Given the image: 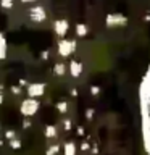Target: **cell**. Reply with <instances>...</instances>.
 Returning a JSON list of instances; mask_svg holds the SVG:
<instances>
[{
  "mask_svg": "<svg viewBox=\"0 0 150 155\" xmlns=\"http://www.w3.org/2000/svg\"><path fill=\"white\" fill-rule=\"evenodd\" d=\"M76 50V41L74 39H61L58 42V53L61 57H70Z\"/></svg>",
  "mask_w": 150,
  "mask_h": 155,
  "instance_id": "obj_1",
  "label": "cell"
},
{
  "mask_svg": "<svg viewBox=\"0 0 150 155\" xmlns=\"http://www.w3.org/2000/svg\"><path fill=\"white\" fill-rule=\"evenodd\" d=\"M105 23L108 28H121L128 23V18L123 16V15H119V13H110V15H106Z\"/></svg>",
  "mask_w": 150,
  "mask_h": 155,
  "instance_id": "obj_2",
  "label": "cell"
},
{
  "mask_svg": "<svg viewBox=\"0 0 150 155\" xmlns=\"http://www.w3.org/2000/svg\"><path fill=\"white\" fill-rule=\"evenodd\" d=\"M29 18H31L34 23H42L47 19V13L42 7H32L29 10Z\"/></svg>",
  "mask_w": 150,
  "mask_h": 155,
  "instance_id": "obj_3",
  "label": "cell"
},
{
  "mask_svg": "<svg viewBox=\"0 0 150 155\" xmlns=\"http://www.w3.org/2000/svg\"><path fill=\"white\" fill-rule=\"evenodd\" d=\"M53 31H55V34L58 37H65L66 32L70 31V23L66 19H57L53 23Z\"/></svg>",
  "mask_w": 150,
  "mask_h": 155,
  "instance_id": "obj_4",
  "label": "cell"
},
{
  "mask_svg": "<svg viewBox=\"0 0 150 155\" xmlns=\"http://www.w3.org/2000/svg\"><path fill=\"white\" fill-rule=\"evenodd\" d=\"M70 73L74 78H77L82 73V63L81 61H76V60H73L71 63H70Z\"/></svg>",
  "mask_w": 150,
  "mask_h": 155,
  "instance_id": "obj_5",
  "label": "cell"
},
{
  "mask_svg": "<svg viewBox=\"0 0 150 155\" xmlns=\"http://www.w3.org/2000/svg\"><path fill=\"white\" fill-rule=\"evenodd\" d=\"M7 57V39L2 32H0V60Z\"/></svg>",
  "mask_w": 150,
  "mask_h": 155,
  "instance_id": "obj_6",
  "label": "cell"
},
{
  "mask_svg": "<svg viewBox=\"0 0 150 155\" xmlns=\"http://www.w3.org/2000/svg\"><path fill=\"white\" fill-rule=\"evenodd\" d=\"M42 89H44V86H42V84H34V86L29 87V94H32V95L42 94Z\"/></svg>",
  "mask_w": 150,
  "mask_h": 155,
  "instance_id": "obj_7",
  "label": "cell"
},
{
  "mask_svg": "<svg viewBox=\"0 0 150 155\" xmlns=\"http://www.w3.org/2000/svg\"><path fill=\"white\" fill-rule=\"evenodd\" d=\"M76 34L79 37H84L87 34V26H86V24H77V26H76Z\"/></svg>",
  "mask_w": 150,
  "mask_h": 155,
  "instance_id": "obj_8",
  "label": "cell"
},
{
  "mask_svg": "<svg viewBox=\"0 0 150 155\" xmlns=\"http://www.w3.org/2000/svg\"><path fill=\"white\" fill-rule=\"evenodd\" d=\"M53 71H55L57 74H63V73H65V65H63V63H57L55 68H53Z\"/></svg>",
  "mask_w": 150,
  "mask_h": 155,
  "instance_id": "obj_9",
  "label": "cell"
},
{
  "mask_svg": "<svg viewBox=\"0 0 150 155\" xmlns=\"http://www.w3.org/2000/svg\"><path fill=\"white\" fill-rule=\"evenodd\" d=\"M0 7L2 8H11L13 7V0H0Z\"/></svg>",
  "mask_w": 150,
  "mask_h": 155,
  "instance_id": "obj_10",
  "label": "cell"
},
{
  "mask_svg": "<svg viewBox=\"0 0 150 155\" xmlns=\"http://www.w3.org/2000/svg\"><path fill=\"white\" fill-rule=\"evenodd\" d=\"M23 3H32V2H36V0H21Z\"/></svg>",
  "mask_w": 150,
  "mask_h": 155,
  "instance_id": "obj_11",
  "label": "cell"
}]
</instances>
